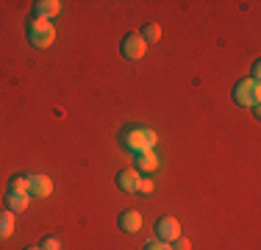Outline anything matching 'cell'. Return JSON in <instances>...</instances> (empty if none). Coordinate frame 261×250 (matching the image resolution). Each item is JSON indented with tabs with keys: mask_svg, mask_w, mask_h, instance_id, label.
Segmentation results:
<instances>
[{
	"mask_svg": "<svg viewBox=\"0 0 261 250\" xmlns=\"http://www.w3.org/2000/svg\"><path fill=\"white\" fill-rule=\"evenodd\" d=\"M136 167H139V170H145V172H153L159 167V159H156V153H153V150H145V153H136Z\"/></svg>",
	"mask_w": 261,
	"mask_h": 250,
	"instance_id": "8fae6325",
	"label": "cell"
},
{
	"mask_svg": "<svg viewBox=\"0 0 261 250\" xmlns=\"http://www.w3.org/2000/svg\"><path fill=\"white\" fill-rule=\"evenodd\" d=\"M156 236L161 242H175L181 236V225H178L175 217H161L156 222Z\"/></svg>",
	"mask_w": 261,
	"mask_h": 250,
	"instance_id": "5b68a950",
	"label": "cell"
},
{
	"mask_svg": "<svg viewBox=\"0 0 261 250\" xmlns=\"http://www.w3.org/2000/svg\"><path fill=\"white\" fill-rule=\"evenodd\" d=\"M156 134L147 128H134L125 134V147L134 150V153H145V150H153V145H156Z\"/></svg>",
	"mask_w": 261,
	"mask_h": 250,
	"instance_id": "3957f363",
	"label": "cell"
},
{
	"mask_svg": "<svg viewBox=\"0 0 261 250\" xmlns=\"http://www.w3.org/2000/svg\"><path fill=\"white\" fill-rule=\"evenodd\" d=\"M14 234V211H0V239H9Z\"/></svg>",
	"mask_w": 261,
	"mask_h": 250,
	"instance_id": "7c38bea8",
	"label": "cell"
},
{
	"mask_svg": "<svg viewBox=\"0 0 261 250\" xmlns=\"http://www.w3.org/2000/svg\"><path fill=\"white\" fill-rule=\"evenodd\" d=\"M142 39H145L147 45H156V42L161 39V25L147 22V25H145V31H142Z\"/></svg>",
	"mask_w": 261,
	"mask_h": 250,
	"instance_id": "4fadbf2b",
	"label": "cell"
},
{
	"mask_svg": "<svg viewBox=\"0 0 261 250\" xmlns=\"http://www.w3.org/2000/svg\"><path fill=\"white\" fill-rule=\"evenodd\" d=\"M42 250H61V242L59 239H56V236H47V239L45 242H42V245H39Z\"/></svg>",
	"mask_w": 261,
	"mask_h": 250,
	"instance_id": "2e32d148",
	"label": "cell"
},
{
	"mask_svg": "<svg viewBox=\"0 0 261 250\" xmlns=\"http://www.w3.org/2000/svg\"><path fill=\"white\" fill-rule=\"evenodd\" d=\"M258 97H261V89H258V81H253V78H245V81H239L236 84V89H233V100L239 106H253V109H258Z\"/></svg>",
	"mask_w": 261,
	"mask_h": 250,
	"instance_id": "7a4b0ae2",
	"label": "cell"
},
{
	"mask_svg": "<svg viewBox=\"0 0 261 250\" xmlns=\"http://www.w3.org/2000/svg\"><path fill=\"white\" fill-rule=\"evenodd\" d=\"M139 170H134V167H128V170H120L117 172V184H120L122 192H136V184H139Z\"/></svg>",
	"mask_w": 261,
	"mask_h": 250,
	"instance_id": "ba28073f",
	"label": "cell"
},
{
	"mask_svg": "<svg viewBox=\"0 0 261 250\" xmlns=\"http://www.w3.org/2000/svg\"><path fill=\"white\" fill-rule=\"evenodd\" d=\"M9 189L28 192V175H17V178H11V186H9Z\"/></svg>",
	"mask_w": 261,
	"mask_h": 250,
	"instance_id": "5bb4252c",
	"label": "cell"
},
{
	"mask_svg": "<svg viewBox=\"0 0 261 250\" xmlns=\"http://www.w3.org/2000/svg\"><path fill=\"white\" fill-rule=\"evenodd\" d=\"M136 192H142V195H150V192H153V181H139V184H136Z\"/></svg>",
	"mask_w": 261,
	"mask_h": 250,
	"instance_id": "e0dca14e",
	"label": "cell"
},
{
	"mask_svg": "<svg viewBox=\"0 0 261 250\" xmlns=\"http://www.w3.org/2000/svg\"><path fill=\"white\" fill-rule=\"evenodd\" d=\"M53 192V181L47 175H28V195L45 200Z\"/></svg>",
	"mask_w": 261,
	"mask_h": 250,
	"instance_id": "8992f818",
	"label": "cell"
},
{
	"mask_svg": "<svg viewBox=\"0 0 261 250\" xmlns=\"http://www.w3.org/2000/svg\"><path fill=\"white\" fill-rule=\"evenodd\" d=\"M28 200H31V195L28 192H17V189H9L6 192V206H9V211H25L28 209Z\"/></svg>",
	"mask_w": 261,
	"mask_h": 250,
	"instance_id": "52a82bcc",
	"label": "cell"
},
{
	"mask_svg": "<svg viewBox=\"0 0 261 250\" xmlns=\"http://www.w3.org/2000/svg\"><path fill=\"white\" fill-rule=\"evenodd\" d=\"M172 250H192V242L184 239V236H178V239H175V247H172Z\"/></svg>",
	"mask_w": 261,
	"mask_h": 250,
	"instance_id": "ac0fdd59",
	"label": "cell"
},
{
	"mask_svg": "<svg viewBox=\"0 0 261 250\" xmlns=\"http://www.w3.org/2000/svg\"><path fill=\"white\" fill-rule=\"evenodd\" d=\"M147 53V42L142 39V34H128L125 39H122V56L125 59H142V56Z\"/></svg>",
	"mask_w": 261,
	"mask_h": 250,
	"instance_id": "277c9868",
	"label": "cell"
},
{
	"mask_svg": "<svg viewBox=\"0 0 261 250\" xmlns=\"http://www.w3.org/2000/svg\"><path fill=\"white\" fill-rule=\"evenodd\" d=\"M145 250H172V245L161 239H150V242H145Z\"/></svg>",
	"mask_w": 261,
	"mask_h": 250,
	"instance_id": "9a60e30c",
	"label": "cell"
},
{
	"mask_svg": "<svg viewBox=\"0 0 261 250\" xmlns=\"http://www.w3.org/2000/svg\"><path fill=\"white\" fill-rule=\"evenodd\" d=\"M120 228L125 231V234H136V231L142 228V214H139V211H134V209L122 211V214H120Z\"/></svg>",
	"mask_w": 261,
	"mask_h": 250,
	"instance_id": "30bf717a",
	"label": "cell"
},
{
	"mask_svg": "<svg viewBox=\"0 0 261 250\" xmlns=\"http://www.w3.org/2000/svg\"><path fill=\"white\" fill-rule=\"evenodd\" d=\"M28 39H31V45H34V47L45 50V47L53 45L56 28L50 25V20H39V17H34V20L28 22Z\"/></svg>",
	"mask_w": 261,
	"mask_h": 250,
	"instance_id": "6da1fadb",
	"label": "cell"
},
{
	"mask_svg": "<svg viewBox=\"0 0 261 250\" xmlns=\"http://www.w3.org/2000/svg\"><path fill=\"white\" fill-rule=\"evenodd\" d=\"M22 250H42V247H22Z\"/></svg>",
	"mask_w": 261,
	"mask_h": 250,
	"instance_id": "d6986e66",
	"label": "cell"
},
{
	"mask_svg": "<svg viewBox=\"0 0 261 250\" xmlns=\"http://www.w3.org/2000/svg\"><path fill=\"white\" fill-rule=\"evenodd\" d=\"M59 11H61L59 0H39V3H34V17H39V20H50Z\"/></svg>",
	"mask_w": 261,
	"mask_h": 250,
	"instance_id": "9c48e42d",
	"label": "cell"
}]
</instances>
